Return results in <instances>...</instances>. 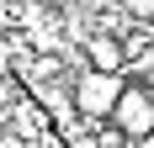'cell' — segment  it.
Instances as JSON below:
<instances>
[{
	"instance_id": "cell-1",
	"label": "cell",
	"mask_w": 154,
	"mask_h": 148,
	"mask_svg": "<svg viewBox=\"0 0 154 148\" xmlns=\"http://www.w3.org/2000/svg\"><path fill=\"white\" fill-rule=\"evenodd\" d=\"M128 74H112V69H75L69 79V101H75V117L80 122H106L117 95H122Z\"/></svg>"
},
{
	"instance_id": "cell-2",
	"label": "cell",
	"mask_w": 154,
	"mask_h": 148,
	"mask_svg": "<svg viewBox=\"0 0 154 148\" xmlns=\"http://www.w3.org/2000/svg\"><path fill=\"white\" fill-rule=\"evenodd\" d=\"M112 127L133 143V138H143L154 127V90L149 85H122V95H117V106H112Z\"/></svg>"
},
{
	"instance_id": "cell-3",
	"label": "cell",
	"mask_w": 154,
	"mask_h": 148,
	"mask_svg": "<svg viewBox=\"0 0 154 148\" xmlns=\"http://www.w3.org/2000/svg\"><path fill=\"white\" fill-rule=\"evenodd\" d=\"M75 48H80V58H85V69H112V74H122V64H128L122 37H117V32H101V27H91Z\"/></svg>"
},
{
	"instance_id": "cell-4",
	"label": "cell",
	"mask_w": 154,
	"mask_h": 148,
	"mask_svg": "<svg viewBox=\"0 0 154 148\" xmlns=\"http://www.w3.org/2000/svg\"><path fill=\"white\" fill-rule=\"evenodd\" d=\"M122 5L128 21H143V27H154V0H117Z\"/></svg>"
},
{
	"instance_id": "cell-5",
	"label": "cell",
	"mask_w": 154,
	"mask_h": 148,
	"mask_svg": "<svg viewBox=\"0 0 154 148\" xmlns=\"http://www.w3.org/2000/svg\"><path fill=\"white\" fill-rule=\"evenodd\" d=\"M0 148H27V143H21L16 132H5V127H0Z\"/></svg>"
},
{
	"instance_id": "cell-6",
	"label": "cell",
	"mask_w": 154,
	"mask_h": 148,
	"mask_svg": "<svg viewBox=\"0 0 154 148\" xmlns=\"http://www.w3.org/2000/svg\"><path fill=\"white\" fill-rule=\"evenodd\" d=\"M32 5H48V11H64L69 0H32Z\"/></svg>"
}]
</instances>
